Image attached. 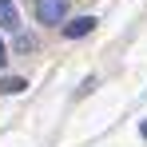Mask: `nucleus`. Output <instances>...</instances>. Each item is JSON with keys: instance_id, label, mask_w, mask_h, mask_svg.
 I'll list each match as a JSON object with an SVG mask.
<instances>
[{"instance_id": "39448f33", "label": "nucleus", "mask_w": 147, "mask_h": 147, "mask_svg": "<svg viewBox=\"0 0 147 147\" xmlns=\"http://www.w3.org/2000/svg\"><path fill=\"white\" fill-rule=\"evenodd\" d=\"M4 60H8V48H4V40H0V68H4Z\"/></svg>"}, {"instance_id": "7ed1b4c3", "label": "nucleus", "mask_w": 147, "mask_h": 147, "mask_svg": "<svg viewBox=\"0 0 147 147\" xmlns=\"http://www.w3.org/2000/svg\"><path fill=\"white\" fill-rule=\"evenodd\" d=\"M0 28H4V32H16V28H20V12H16L12 0H0Z\"/></svg>"}, {"instance_id": "423d86ee", "label": "nucleus", "mask_w": 147, "mask_h": 147, "mask_svg": "<svg viewBox=\"0 0 147 147\" xmlns=\"http://www.w3.org/2000/svg\"><path fill=\"white\" fill-rule=\"evenodd\" d=\"M139 135H143V139H147V119H143V123H139Z\"/></svg>"}, {"instance_id": "f257e3e1", "label": "nucleus", "mask_w": 147, "mask_h": 147, "mask_svg": "<svg viewBox=\"0 0 147 147\" xmlns=\"http://www.w3.org/2000/svg\"><path fill=\"white\" fill-rule=\"evenodd\" d=\"M68 0H36V20L40 24H64Z\"/></svg>"}, {"instance_id": "f03ea898", "label": "nucleus", "mask_w": 147, "mask_h": 147, "mask_svg": "<svg viewBox=\"0 0 147 147\" xmlns=\"http://www.w3.org/2000/svg\"><path fill=\"white\" fill-rule=\"evenodd\" d=\"M96 16H76V20H68V24H64V36H68V40H80V36H88V32H96Z\"/></svg>"}, {"instance_id": "20e7f679", "label": "nucleus", "mask_w": 147, "mask_h": 147, "mask_svg": "<svg viewBox=\"0 0 147 147\" xmlns=\"http://www.w3.org/2000/svg\"><path fill=\"white\" fill-rule=\"evenodd\" d=\"M24 88H28V80H20V76H4V80H0V92H4V96H20Z\"/></svg>"}]
</instances>
